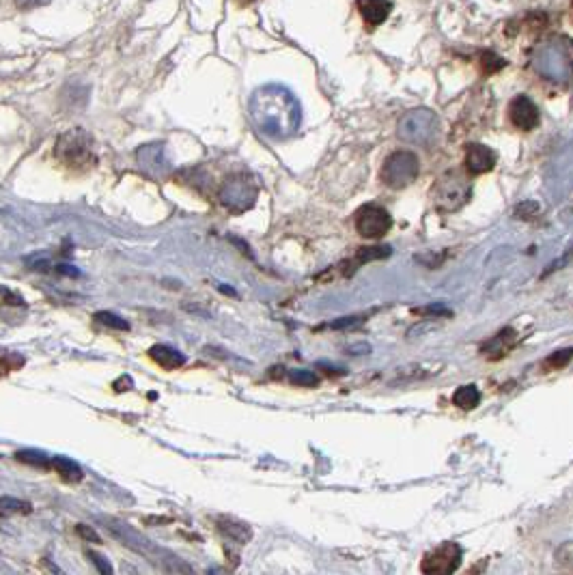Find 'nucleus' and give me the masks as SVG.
<instances>
[{"label":"nucleus","instance_id":"obj_2","mask_svg":"<svg viewBox=\"0 0 573 575\" xmlns=\"http://www.w3.org/2000/svg\"><path fill=\"white\" fill-rule=\"evenodd\" d=\"M54 156L73 171H88L95 166L93 138L84 130H69L59 136L54 145Z\"/></svg>","mask_w":573,"mask_h":575},{"label":"nucleus","instance_id":"obj_7","mask_svg":"<svg viewBox=\"0 0 573 575\" xmlns=\"http://www.w3.org/2000/svg\"><path fill=\"white\" fill-rule=\"evenodd\" d=\"M462 558H464L462 547L455 541H446L437 545L435 549H431L429 554H425L420 562V571L422 575H452L460 569Z\"/></svg>","mask_w":573,"mask_h":575},{"label":"nucleus","instance_id":"obj_15","mask_svg":"<svg viewBox=\"0 0 573 575\" xmlns=\"http://www.w3.org/2000/svg\"><path fill=\"white\" fill-rule=\"evenodd\" d=\"M149 358L166 371H173L186 365V356L179 350L171 347V345H153L149 350Z\"/></svg>","mask_w":573,"mask_h":575},{"label":"nucleus","instance_id":"obj_1","mask_svg":"<svg viewBox=\"0 0 573 575\" xmlns=\"http://www.w3.org/2000/svg\"><path fill=\"white\" fill-rule=\"evenodd\" d=\"M250 117L261 134L274 141H289L302 126L300 99L283 84L259 86L248 101Z\"/></svg>","mask_w":573,"mask_h":575},{"label":"nucleus","instance_id":"obj_30","mask_svg":"<svg viewBox=\"0 0 573 575\" xmlns=\"http://www.w3.org/2000/svg\"><path fill=\"white\" fill-rule=\"evenodd\" d=\"M22 365H24V358L18 356V354H5V356H3V369H5V371L18 369V367H22Z\"/></svg>","mask_w":573,"mask_h":575},{"label":"nucleus","instance_id":"obj_21","mask_svg":"<svg viewBox=\"0 0 573 575\" xmlns=\"http://www.w3.org/2000/svg\"><path fill=\"white\" fill-rule=\"evenodd\" d=\"M95 321L97 323H101L103 327H110V330H123V332H128L130 330V323L123 319V317H119V315H114V312H110V310H99V312H95Z\"/></svg>","mask_w":573,"mask_h":575},{"label":"nucleus","instance_id":"obj_20","mask_svg":"<svg viewBox=\"0 0 573 575\" xmlns=\"http://www.w3.org/2000/svg\"><path fill=\"white\" fill-rule=\"evenodd\" d=\"M16 459L26 466H35V468H44V470H50V457L39 452V450H20L16 452Z\"/></svg>","mask_w":573,"mask_h":575},{"label":"nucleus","instance_id":"obj_18","mask_svg":"<svg viewBox=\"0 0 573 575\" xmlns=\"http://www.w3.org/2000/svg\"><path fill=\"white\" fill-rule=\"evenodd\" d=\"M390 253H392L390 246H365L362 250L356 253V257H354V268L365 265V263H369V261L386 259V257H390Z\"/></svg>","mask_w":573,"mask_h":575},{"label":"nucleus","instance_id":"obj_19","mask_svg":"<svg viewBox=\"0 0 573 575\" xmlns=\"http://www.w3.org/2000/svg\"><path fill=\"white\" fill-rule=\"evenodd\" d=\"M571 360H573V347H564V350H558V352L549 354V356L541 362V369H543V371H560V369H564Z\"/></svg>","mask_w":573,"mask_h":575},{"label":"nucleus","instance_id":"obj_12","mask_svg":"<svg viewBox=\"0 0 573 575\" xmlns=\"http://www.w3.org/2000/svg\"><path fill=\"white\" fill-rule=\"evenodd\" d=\"M515 342H517V332L513 327H504L500 330L498 334H494L483 347L481 352L490 358V360H500L504 358L513 347H515Z\"/></svg>","mask_w":573,"mask_h":575},{"label":"nucleus","instance_id":"obj_13","mask_svg":"<svg viewBox=\"0 0 573 575\" xmlns=\"http://www.w3.org/2000/svg\"><path fill=\"white\" fill-rule=\"evenodd\" d=\"M215 528L228 539V541H233V543H248L253 539V528L238 519V517H231V515H220L215 519Z\"/></svg>","mask_w":573,"mask_h":575},{"label":"nucleus","instance_id":"obj_34","mask_svg":"<svg viewBox=\"0 0 573 575\" xmlns=\"http://www.w3.org/2000/svg\"><path fill=\"white\" fill-rule=\"evenodd\" d=\"M240 3H244V5H248V3H253V0H240Z\"/></svg>","mask_w":573,"mask_h":575},{"label":"nucleus","instance_id":"obj_28","mask_svg":"<svg viewBox=\"0 0 573 575\" xmlns=\"http://www.w3.org/2000/svg\"><path fill=\"white\" fill-rule=\"evenodd\" d=\"M416 315H427V317H450V308L442 306V304H433V306H422L414 310Z\"/></svg>","mask_w":573,"mask_h":575},{"label":"nucleus","instance_id":"obj_3","mask_svg":"<svg viewBox=\"0 0 573 575\" xmlns=\"http://www.w3.org/2000/svg\"><path fill=\"white\" fill-rule=\"evenodd\" d=\"M397 132L403 141H407L412 145L429 147L435 143V138L440 134V119H437V114L429 108H414V110L403 114Z\"/></svg>","mask_w":573,"mask_h":575},{"label":"nucleus","instance_id":"obj_16","mask_svg":"<svg viewBox=\"0 0 573 575\" xmlns=\"http://www.w3.org/2000/svg\"><path fill=\"white\" fill-rule=\"evenodd\" d=\"M50 470H54L61 479H65V481H69V483H78V481H82V477H84L82 468H80L76 462H71L69 457H63V454H54V457H50Z\"/></svg>","mask_w":573,"mask_h":575},{"label":"nucleus","instance_id":"obj_9","mask_svg":"<svg viewBox=\"0 0 573 575\" xmlns=\"http://www.w3.org/2000/svg\"><path fill=\"white\" fill-rule=\"evenodd\" d=\"M136 162L145 171V175L162 179L171 173V160L166 156L164 143H151L136 149Z\"/></svg>","mask_w":573,"mask_h":575},{"label":"nucleus","instance_id":"obj_26","mask_svg":"<svg viewBox=\"0 0 573 575\" xmlns=\"http://www.w3.org/2000/svg\"><path fill=\"white\" fill-rule=\"evenodd\" d=\"M86 556L91 558V562L97 566V571H99V575H114V569H112V564H110V560L103 556V554H97V551H93V549H88L86 551Z\"/></svg>","mask_w":573,"mask_h":575},{"label":"nucleus","instance_id":"obj_25","mask_svg":"<svg viewBox=\"0 0 573 575\" xmlns=\"http://www.w3.org/2000/svg\"><path fill=\"white\" fill-rule=\"evenodd\" d=\"M539 211H541V205H539L537 200H524V203H519V205L515 207V218L532 222V220L539 215Z\"/></svg>","mask_w":573,"mask_h":575},{"label":"nucleus","instance_id":"obj_8","mask_svg":"<svg viewBox=\"0 0 573 575\" xmlns=\"http://www.w3.org/2000/svg\"><path fill=\"white\" fill-rule=\"evenodd\" d=\"M354 224L358 235H362L365 240H380L384 238L390 226H392V215L382 207V205H362L356 215H354Z\"/></svg>","mask_w":573,"mask_h":575},{"label":"nucleus","instance_id":"obj_11","mask_svg":"<svg viewBox=\"0 0 573 575\" xmlns=\"http://www.w3.org/2000/svg\"><path fill=\"white\" fill-rule=\"evenodd\" d=\"M496 151L490 149L487 145H481V143H470L466 147V171L470 175H483V173H490L494 166H496Z\"/></svg>","mask_w":573,"mask_h":575},{"label":"nucleus","instance_id":"obj_5","mask_svg":"<svg viewBox=\"0 0 573 575\" xmlns=\"http://www.w3.org/2000/svg\"><path fill=\"white\" fill-rule=\"evenodd\" d=\"M470 183L457 171H446L433 185V198L442 211H455L464 207L470 200Z\"/></svg>","mask_w":573,"mask_h":575},{"label":"nucleus","instance_id":"obj_23","mask_svg":"<svg viewBox=\"0 0 573 575\" xmlns=\"http://www.w3.org/2000/svg\"><path fill=\"white\" fill-rule=\"evenodd\" d=\"M507 67V61L502 58V56H498L494 50H485L483 54H481V69L485 71V73H496V71H500V69H504Z\"/></svg>","mask_w":573,"mask_h":575},{"label":"nucleus","instance_id":"obj_29","mask_svg":"<svg viewBox=\"0 0 573 575\" xmlns=\"http://www.w3.org/2000/svg\"><path fill=\"white\" fill-rule=\"evenodd\" d=\"M76 532H78V534H80V536H82L84 541L88 539L91 543H101V539H99V534H97V532H95V530H93L91 526H84V524H78V526H76Z\"/></svg>","mask_w":573,"mask_h":575},{"label":"nucleus","instance_id":"obj_4","mask_svg":"<svg viewBox=\"0 0 573 575\" xmlns=\"http://www.w3.org/2000/svg\"><path fill=\"white\" fill-rule=\"evenodd\" d=\"M257 198H259V183L250 173H242V171L231 173L220 188L222 205L233 213L248 211L250 207H255Z\"/></svg>","mask_w":573,"mask_h":575},{"label":"nucleus","instance_id":"obj_31","mask_svg":"<svg viewBox=\"0 0 573 575\" xmlns=\"http://www.w3.org/2000/svg\"><path fill=\"white\" fill-rule=\"evenodd\" d=\"M48 3H52V0H16V7L22 9V11H31V9L44 7Z\"/></svg>","mask_w":573,"mask_h":575},{"label":"nucleus","instance_id":"obj_22","mask_svg":"<svg viewBox=\"0 0 573 575\" xmlns=\"http://www.w3.org/2000/svg\"><path fill=\"white\" fill-rule=\"evenodd\" d=\"M289 382L293 386H300V388H315V386H319V377L313 371H308V369H295V371H291L289 373Z\"/></svg>","mask_w":573,"mask_h":575},{"label":"nucleus","instance_id":"obj_17","mask_svg":"<svg viewBox=\"0 0 573 575\" xmlns=\"http://www.w3.org/2000/svg\"><path fill=\"white\" fill-rule=\"evenodd\" d=\"M452 403L460 409H475L481 403V392H479V388L475 384L460 386L452 395Z\"/></svg>","mask_w":573,"mask_h":575},{"label":"nucleus","instance_id":"obj_6","mask_svg":"<svg viewBox=\"0 0 573 575\" xmlns=\"http://www.w3.org/2000/svg\"><path fill=\"white\" fill-rule=\"evenodd\" d=\"M418 171L420 164L412 151H392L382 164V181L392 190H403L416 181Z\"/></svg>","mask_w":573,"mask_h":575},{"label":"nucleus","instance_id":"obj_32","mask_svg":"<svg viewBox=\"0 0 573 575\" xmlns=\"http://www.w3.org/2000/svg\"><path fill=\"white\" fill-rule=\"evenodd\" d=\"M56 272H61V274H65V276H80V272H78L73 265H67V263L56 265Z\"/></svg>","mask_w":573,"mask_h":575},{"label":"nucleus","instance_id":"obj_10","mask_svg":"<svg viewBox=\"0 0 573 575\" xmlns=\"http://www.w3.org/2000/svg\"><path fill=\"white\" fill-rule=\"evenodd\" d=\"M509 119L517 130L530 132L539 126V108L530 97L517 95L509 103Z\"/></svg>","mask_w":573,"mask_h":575},{"label":"nucleus","instance_id":"obj_14","mask_svg":"<svg viewBox=\"0 0 573 575\" xmlns=\"http://www.w3.org/2000/svg\"><path fill=\"white\" fill-rule=\"evenodd\" d=\"M356 7H358L360 16L365 18V22L371 24V26L384 24L386 18L392 11L390 0H356Z\"/></svg>","mask_w":573,"mask_h":575},{"label":"nucleus","instance_id":"obj_24","mask_svg":"<svg viewBox=\"0 0 573 575\" xmlns=\"http://www.w3.org/2000/svg\"><path fill=\"white\" fill-rule=\"evenodd\" d=\"M0 513L5 517L11 515V513H31V504L24 502V500H16V498H9V496H3L0 500Z\"/></svg>","mask_w":573,"mask_h":575},{"label":"nucleus","instance_id":"obj_33","mask_svg":"<svg viewBox=\"0 0 573 575\" xmlns=\"http://www.w3.org/2000/svg\"><path fill=\"white\" fill-rule=\"evenodd\" d=\"M5 304H16V306L20 304V306H22V304H24V300H22L20 295H11V291H9V289H5Z\"/></svg>","mask_w":573,"mask_h":575},{"label":"nucleus","instance_id":"obj_27","mask_svg":"<svg viewBox=\"0 0 573 575\" xmlns=\"http://www.w3.org/2000/svg\"><path fill=\"white\" fill-rule=\"evenodd\" d=\"M367 317H360V315H352V317H340L336 321L330 323L332 330H348V327H354V325H360Z\"/></svg>","mask_w":573,"mask_h":575}]
</instances>
